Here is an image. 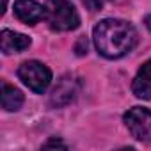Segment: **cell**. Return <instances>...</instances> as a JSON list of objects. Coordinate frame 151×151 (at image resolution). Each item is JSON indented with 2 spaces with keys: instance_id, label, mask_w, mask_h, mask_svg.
<instances>
[{
  "instance_id": "obj_1",
  "label": "cell",
  "mask_w": 151,
  "mask_h": 151,
  "mask_svg": "<svg viewBox=\"0 0 151 151\" xmlns=\"http://www.w3.org/2000/svg\"><path fill=\"white\" fill-rule=\"evenodd\" d=\"M93 39H94L96 50L103 57L119 59L135 48L139 36L132 23L124 20L107 18V20H101L94 27Z\"/></svg>"
},
{
  "instance_id": "obj_2",
  "label": "cell",
  "mask_w": 151,
  "mask_h": 151,
  "mask_svg": "<svg viewBox=\"0 0 151 151\" xmlns=\"http://www.w3.org/2000/svg\"><path fill=\"white\" fill-rule=\"evenodd\" d=\"M45 20L48 27L55 32L75 30L80 25V16L75 6L68 0H46L45 4Z\"/></svg>"
},
{
  "instance_id": "obj_3",
  "label": "cell",
  "mask_w": 151,
  "mask_h": 151,
  "mask_svg": "<svg viewBox=\"0 0 151 151\" xmlns=\"http://www.w3.org/2000/svg\"><path fill=\"white\" fill-rule=\"evenodd\" d=\"M18 78L36 94H43L52 82V71L39 60H27L18 68Z\"/></svg>"
},
{
  "instance_id": "obj_4",
  "label": "cell",
  "mask_w": 151,
  "mask_h": 151,
  "mask_svg": "<svg viewBox=\"0 0 151 151\" xmlns=\"http://www.w3.org/2000/svg\"><path fill=\"white\" fill-rule=\"evenodd\" d=\"M123 119L133 139L151 146V110L144 107H133L124 114Z\"/></svg>"
},
{
  "instance_id": "obj_5",
  "label": "cell",
  "mask_w": 151,
  "mask_h": 151,
  "mask_svg": "<svg viewBox=\"0 0 151 151\" xmlns=\"http://www.w3.org/2000/svg\"><path fill=\"white\" fill-rule=\"evenodd\" d=\"M80 89V80L75 75H64L59 78L57 86L53 87L52 94H50V105L53 109H60L69 105L78 94Z\"/></svg>"
},
{
  "instance_id": "obj_6",
  "label": "cell",
  "mask_w": 151,
  "mask_h": 151,
  "mask_svg": "<svg viewBox=\"0 0 151 151\" xmlns=\"http://www.w3.org/2000/svg\"><path fill=\"white\" fill-rule=\"evenodd\" d=\"M14 14L25 25H36L37 22L45 18V7L36 0H16Z\"/></svg>"
},
{
  "instance_id": "obj_7",
  "label": "cell",
  "mask_w": 151,
  "mask_h": 151,
  "mask_svg": "<svg viewBox=\"0 0 151 151\" xmlns=\"http://www.w3.org/2000/svg\"><path fill=\"white\" fill-rule=\"evenodd\" d=\"M132 93L140 100H151V59L139 68L132 82Z\"/></svg>"
},
{
  "instance_id": "obj_8",
  "label": "cell",
  "mask_w": 151,
  "mask_h": 151,
  "mask_svg": "<svg viewBox=\"0 0 151 151\" xmlns=\"http://www.w3.org/2000/svg\"><path fill=\"white\" fill-rule=\"evenodd\" d=\"M0 46L4 53H16L30 46V37L13 32V30H2L0 34Z\"/></svg>"
},
{
  "instance_id": "obj_9",
  "label": "cell",
  "mask_w": 151,
  "mask_h": 151,
  "mask_svg": "<svg viewBox=\"0 0 151 151\" xmlns=\"http://www.w3.org/2000/svg\"><path fill=\"white\" fill-rule=\"evenodd\" d=\"M22 105H23L22 91L9 84H2V109L7 112H16L22 109Z\"/></svg>"
},
{
  "instance_id": "obj_10",
  "label": "cell",
  "mask_w": 151,
  "mask_h": 151,
  "mask_svg": "<svg viewBox=\"0 0 151 151\" xmlns=\"http://www.w3.org/2000/svg\"><path fill=\"white\" fill-rule=\"evenodd\" d=\"M82 4L89 9V11H98L101 7V0H82Z\"/></svg>"
},
{
  "instance_id": "obj_11",
  "label": "cell",
  "mask_w": 151,
  "mask_h": 151,
  "mask_svg": "<svg viewBox=\"0 0 151 151\" xmlns=\"http://www.w3.org/2000/svg\"><path fill=\"white\" fill-rule=\"evenodd\" d=\"M43 147H45V149H48V147H62V149H66L68 146H66L62 140H59V139H50V140H48Z\"/></svg>"
},
{
  "instance_id": "obj_12",
  "label": "cell",
  "mask_w": 151,
  "mask_h": 151,
  "mask_svg": "<svg viewBox=\"0 0 151 151\" xmlns=\"http://www.w3.org/2000/svg\"><path fill=\"white\" fill-rule=\"evenodd\" d=\"M144 23H146V27H147L149 32H151V14H147V16L144 18Z\"/></svg>"
}]
</instances>
